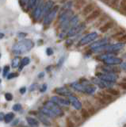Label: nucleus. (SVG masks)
<instances>
[{"label": "nucleus", "instance_id": "obj_29", "mask_svg": "<svg viewBox=\"0 0 126 127\" xmlns=\"http://www.w3.org/2000/svg\"><path fill=\"white\" fill-rule=\"evenodd\" d=\"M99 95H101V98H103L104 100L107 102H112L113 100V98L112 97V95H109V94H105V93H99Z\"/></svg>", "mask_w": 126, "mask_h": 127}, {"label": "nucleus", "instance_id": "obj_31", "mask_svg": "<svg viewBox=\"0 0 126 127\" xmlns=\"http://www.w3.org/2000/svg\"><path fill=\"white\" fill-rule=\"evenodd\" d=\"M107 92L109 93L111 95H114V96H117V95H120V91L116 89H113V88H108L107 89Z\"/></svg>", "mask_w": 126, "mask_h": 127}, {"label": "nucleus", "instance_id": "obj_15", "mask_svg": "<svg viewBox=\"0 0 126 127\" xmlns=\"http://www.w3.org/2000/svg\"><path fill=\"white\" fill-rule=\"evenodd\" d=\"M96 6H97V5L94 2L87 3L83 8H82V16H85V17H86V16L89 15L92 11L94 10V9L96 8Z\"/></svg>", "mask_w": 126, "mask_h": 127}, {"label": "nucleus", "instance_id": "obj_9", "mask_svg": "<svg viewBox=\"0 0 126 127\" xmlns=\"http://www.w3.org/2000/svg\"><path fill=\"white\" fill-rule=\"evenodd\" d=\"M92 81L94 82V84H96L97 86H98L101 89H108V88H112V87L114 85V83H109V82H106L102 80V79H99V78H93Z\"/></svg>", "mask_w": 126, "mask_h": 127}, {"label": "nucleus", "instance_id": "obj_46", "mask_svg": "<svg viewBox=\"0 0 126 127\" xmlns=\"http://www.w3.org/2000/svg\"><path fill=\"white\" fill-rule=\"evenodd\" d=\"M36 87H37V84H36V83H33V84H32V85L30 86L29 91H34L35 89H36Z\"/></svg>", "mask_w": 126, "mask_h": 127}, {"label": "nucleus", "instance_id": "obj_38", "mask_svg": "<svg viewBox=\"0 0 126 127\" xmlns=\"http://www.w3.org/2000/svg\"><path fill=\"white\" fill-rule=\"evenodd\" d=\"M64 60H65L64 56H63V57L60 60H59V61L57 63V67H58V68H60V67L63 65V64H64Z\"/></svg>", "mask_w": 126, "mask_h": 127}, {"label": "nucleus", "instance_id": "obj_3", "mask_svg": "<svg viewBox=\"0 0 126 127\" xmlns=\"http://www.w3.org/2000/svg\"><path fill=\"white\" fill-rule=\"evenodd\" d=\"M44 106L49 108L56 117H63L64 115V110H62L61 107L60 106H58L57 104H56V103H54L51 100L45 102Z\"/></svg>", "mask_w": 126, "mask_h": 127}, {"label": "nucleus", "instance_id": "obj_12", "mask_svg": "<svg viewBox=\"0 0 126 127\" xmlns=\"http://www.w3.org/2000/svg\"><path fill=\"white\" fill-rule=\"evenodd\" d=\"M101 69L104 73H118L121 71V69L117 65H104L101 66ZM101 71V72H102Z\"/></svg>", "mask_w": 126, "mask_h": 127}, {"label": "nucleus", "instance_id": "obj_23", "mask_svg": "<svg viewBox=\"0 0 126 127\" xmlns=\"http://www.w3.org/2000/svg\"><path fill=\"white\" fill-rule=\"evenodd\" d=\"M108 16L106 14H104L102 16H100L97 20H95V23H94V27H100L104 24V22L107 20Z\"/></svg>", "mask_w": 126, "mask_h": 127}, {"label": "nucleus", "instance_id": "obj_49", "mask_svg": "<svg viewBox=\"0 0 126 127\" xmlns=\"http://www.w3.org/2000/svg\"><path fill=\"white\" fill-rule=\"evenodd\" d=\"M27 36V33H18V37H25Z\"/></svg>", "mask_w": 126, "mask_h": 127}, {"label": "nucleus", "instance_id": "obj_32", "mask_svg": "<svg viewBox=\"0 0 126 127\" xmlns=\"http://www.w3.org/2000/svg\"><path fill=\"white\" fill-rule=\"evenodd\" d=\"M81 115L84 119H87L90 116V114H89V112L86 109H81Z\"/></svg>", "mask_w": 126, "mask_h": 127}, {"label": "nucleus", "instance_id": "obj_30", "mask_svg": "<svg viewBox=\"0 0 126 127\" xmlns=\"http://www.w3.org/2000/svg\"><path fill=\"white\" fill-rule=\"evenodd\" d=\"M121 0H110V6L113 9H117Z\"/></svg>", "mask_w": 126, "mask_h": 127}, {"label": "nucleus", "instance_id": "obj_21", "mask_svg": "<svg viewBox=\"0 0 126 127\" xmlns=\"http://www.w3.org/2000/svg\"><path fill=\"white\" fill-rule=\"evenodd\" d=\"M87 2L88 0H74V8L76 10H79L87 4Z\"/></svg>", "mask_w": 126, "mask_h": 127}, {"label": "nucleus", "instance_id": "obj_35", "mask_svg": "<svg viewBox=\"0 0 126 127\" xmlns=\"http://www.w3.org/2000/svg\"><path fill=\"white\" fill-rule=\"evenodd\" d=\"M36 1H37V0H29L28 5H27V6H28V10L33 9V8L34 7V6H35V3H36Z\"/></svg>", "mask_w": 126, "mask_h": 127}, {"label": "nucleus", "instance_id": "obj_17", "mask_svg": "<svg viewBox=\"0 0 126 127\" xmlns=\"http://www.w3.org/2000/svg\"><path fill=\"white\" fill-rule=\"evenodd\" d=\"M115 24H116L115 22L113 21V20H109L108 22H106L101 26L99 27V30H100L101 33H106V32H108L109 30H111L113 27H114Z\"/></svg>", "mask_w": 126, "mask_h": 127}, {"label": "nucleus", "instance_id": "obj_16", "mask_svg": "<svg viewBox=\"0 0 126 127\" xmlns=\"http://www.w3.org/2000/svg\"><path fill=\"white\" fill-rule=\"evenodd\" d=\"M122 62H123L122 59L117 57H111L103 61V63L106 65H117V64H121Z\"/></svg>", "mask_w": 126, "mask_h": 127}, {"label": "nucleus", "instance_id": "obj_10", "mask_svg": "<svg viewBox=\"0 0 126 127\" xmlns=\"http://www.w3.org/2000/svg\"><path fill=\"white\" fill-rule=\"evenodd\" d=\"M51 101L53 102L54 103H56V104H57L58 106H60V107H61V106H68L70 105V102L68 100V98L60 97V96H58V95L52 96V98H51Z\"/></svg>", "mask_w": 126, "mask_h": 127}, {"label": "nucleus", "instance_id": "obj_60", "mask_svg": "<svg viewBox=\"0 0 126 127\" xmlns=\"http://www.w3.org/2000/svg\"><path fill=\"white\" fill-rule=\"evenodd\" d=\"M0 57H1V54H0Z\"/></svg>", "mask_w": 126, "mask_h": 127}, {"label": "nucleus", "instance_id": "obj_44", "mask_svg": "<svg viewBox=\"0 0 126 127\" xmlns=\"http://www.w3.org/2000/svg\"><path fill=\"white\" fill-rule=\"evenodd\" d=\"M120 69L125 71V70H126V63L125 62H122L121 64V68Z\"/></svg>", "mask_w": 126, "mask_h": 127}, {"label": "nucleus", "instance_id": "obj_6", "mask_svg": "<svg viewBox=\"0 0 126 127\" xmlns=\"http://www.w3.org/2000/svg\"><path fill=\"white\" fill-rule=\"evenodd\" d=\"M98 37V34L97 32H92V33H90L88 34H86V36H84L83 37H82L81 40L78 42L77 46L78 47H81V46H84L87 44L92 42L93 41H94L97 37Z\"/></svg>", "mask_w": 126, "mask_h": 127}, {"label": "nucleus", "instance_id": "obj_51", "mask_svg": "<svg viewBox=\"0 0 126 127\" xmlns=\"http://www.w3.org/2000/svg\"><path fill=\"white\" fill-rule=\"evenodd\" d=\"M37 113H38V111H29V114H33V115H34V116H36V115L37 114Z\"/></svg>", "mask_w": 126, "mask_h": 127}, {"label": "nucleus", "instance_id": "obj_41", "mask_svg": "<svg viewBox=\"0 0 126 127\" xmlns=\"http://www.w3.org/2000/svg\"><path fill=\"white\" fill-rule=\"evenodd\" d=\"M47 87H48V86H47L46 83H43L42 86L41 87V88H40V91L41 92H45V91H46L47 90Z\"/></svg>", "mask_w": 126, "mask_h": 127}, {"label": "nucleus", "instance_id": "obj_43", "mask_svg": "<svg viewBox=\"0 0 126 127\" xmlns=\"http://www.w3.org/2000/svg\"><path fill=\"white\" fill-rule=\"evenodd\" d=\"M117 39H118V41H119L120 42L123 43L125 41V39H126V36H125V34H124V35H122L121 37H120L119 38H117Z\"/></svg>", "mask_w": 126, "mask_h": 127}, {"label": "nucleus", "instance_id": "obj_27", "mask_svg": "<svg viewBox=\"0 0 126 127\" xmlns=\"http://www.w3.org/2000/svg\"><path fill=\"white\" fill-rule=\"evenodd\" d=\"M14 114L13 112H10L7 113L6 114H5L4 116V121L6 123H10V122H12V120L14 118Z\"/></svg>", "mask_w": 126, "mask_h": 127}, {"label": "nucleus", "instance_id": "obj_39", "mask_svg": "<svg viewBox=\"0 0 126 127\" xmlns=\"http://www.w3.org/2000/svg\"><path fill=\"white\" fill-rule=\"evenodd\" d=\"M12 109L14 110V111H19L21 109H22V105L19 104V103H16V104H14L12 107Z\"/></svg>", "mask_w": 126, "mask_h": 127}, {"label": "nucleus", "instance_id": "obj_19", "mask_svg": "<svg viewBox=\"0 0 126 127\" xmlns=\"http://www.w3.org/2000/svg\"><path fill=\"white\" fill-rule=\"evenodd\" d=\"M107 44H109V41L106 38H104V39H101V40H99V41L94 42L92 45L90 46V50H92L94 49H97L98 47H101L102 45H107Z\"/></svg>", "mask_w": 126, "mask_h": 127}, {"label": "nucleus", "instance_id": "obj_2", "mask_svg": "<svg viewBox=\"0 0 126 127\" xmlns=\"http://www.w3.org/2000/svg\"><path fill=\"white\" fill-rule=\"evenodd\" d=\"M59 9H60V6L55 5L49 10V13L44 17V18H43V25H44L45 29H47V28H49L50 26V25L53 22L54 18H56V16L59 11Z\"/></svg>", "mask_w": 126, "mask_h": 127}, {"label": "nucleus", "instance_id": "obj_58", "mask_svg": "<svg viewBox=\"0 0 126 127\" xmlns=\"http://www.w3.org/2000/svg\"><path fill=\"white\" fill-rule=\"evenodd\" d=\"M22 127H29V126H22Z\"/></svg>", "mask_w": 126, "mask_h": 127}, {"label": "nucleus", "instance_id": "obj_48", "mask_svg": "<svg viewBox=\"0 0 126 127\" xmlns=\"http://www.w3.org/2000/svg\"><path fill=\"white\" fill-rule=\"evenodd\" d=\"M4 116H5L4 114H3L2 112H0V122L4 120Z\"/></svg>", "mask_w": 126, "mask_h": 127}, {"label": "nucleus", "instance_id": "obj_34", "mask_svg": "<svg viewBox=\"0 0 126 127\" xmlns=\"http://www.w3.org/2000/svg\"><path fill=\"white\" fill-rule=\"evenodd\" d=\"M28 2L29 0H19V4H20V6L23 10H25V7L28 5Z\"/></svg>", "mask_w": 126, "mask_h": 127}, {"label": "nucleus", "instance_id": "obj_42", "mask_svg": "<svg viewBox=\"0 0 126 127\" xmlns=\"http://www.w3.org/2000/svg\"><path fill=\"white\" fill-rule=\"evenodd\" d=\"M46 53L48 56H52L53 54V49H52V48H47L46 49Z\"/></svg>", "mask_w": 126, "mask_h": 127}, {"label": "nucleus", "instance_id": "obj_33", "mask_svg": "<svg viewBox=\"0 0 126 127\" xmlns=\"http://www.w3.org/2000/svg\"><path fill=\"white\" fill-rule=\"evenodd\" d=\"M66 124H67V127H75L74 122L72 119H71V118H66Z\"/></svg>", "mask_w": 126, "mask_h": 127}, {"label": "nucleus", "instance_id": "obj_8", "mask_svg": "<svg viewBox=\"0 0 126 127\" xmlns=\"http://www.w3.org/2000/svg\"><path fill=\"white\" fill-rule=\"evenodd\" d=\"M102 14V10L100 9V8H95L94 11H92L89 15H87L86 17V22H92L94 21L97 20L98 18L100 17Z\"/></svg>", "mask_w": 126, "mask_h": 127}, {"label": "nucleus", "instance_id": "obj_47", "mask_svg": "<svg viewBox=\"0 0 126 127\" xmlns=\"http://www.w3.org/2000/svg\"><path fill=\"white\" fill-rule=\"evenodd\" d=\"M72 43H73V40H72V39H69V40H68L67 41V42H66V45H68V46H71L72 45Z\"/></svg>", "mask_w": 126, "mask_h": 127}, {"label": "nucleus", "instance_id": "obj_28", "mask_svg": "<svg viewBox=\"0 0 126 127\" xmlns=\"http://www.w3.org/2000/svg\"><path fill=\"white\" fill-rule=\"evenodd\" d=\"M20 62H21L20 57H14L12 61V63H11V65H12L13 68H17V67H18L19 65H20Z\"/></svg>", "mask_w": 126, "mask_h": 127}, {"label": "nucleus", "instance_id": "obj_36", "mask_svg": "<svg viewBox=\"0 0 126 127\" xmlns=\"http://www.w3.org/2000/svg\"><path fill=\"white\" fill-rule=\"evenodd\" d=\"M10 71V66L9 65H6L4 67V68H3V71H2V76L3 77H6L7 74H8Z\"/></svg>", "mask_w": 126, "mask_h": 127}, {"label": "nucleus", "instance_id": "obj_53", "mask_svg": "<svg viewBox=\"0 0 126 127\" xmlns=\"http://www.w3.org/2000/svg\"><path fill=\"white\" fill-rule=\"evenodd\" d=\"M4 37V33H0V39H2Z\"/></svg>", "mask_w": 126, "mask_h": 127}, {"label": "nucleus", "instance_id": "obj_25", "mask_svg": "<svg viewBox=\"0 0 126 127\" xmlns=\"http://www.w3.org/2000/svg\"><path fill=\"white\" fill-rule=\"evenodd\" d=\"M30 63V59L29 57H24L21 60V62H20V65L18 67V70L19 71H22L23 69V67L25 66H27Z\"/></svg>", "mask_w": 126, "mask_h": 127}, {"label": "nucleus", "instance_id": "obj_52", "mask_svg": "<svg viewBox=\"0 0 126 127\" xmlns=\"http://www.w3.org/2000/svg\"><path fill=\"white\" fill-rule=\"evenodd\" d=\"M18 121H19L18 119H16V120H15V121L14 122V123H13V124H12V126H16V125L18 124Z\"/></svg>", "mask_w": 126, "mask_h": 127}, {"label": "nucleus", "instance_id": "obj_54", "mask_svg": "<svg viewBox=\"0 0 126 127\" xmlns=\"http://www.w3.org/2000/svg\"><path fill=\"white\" fill-rule=\"evenodd\" d=\"M51 68H52V66H49L48 67H46V70L48 71H49Z\"/></svg>", "mask_w": 126, "mask_h": 127}, {"label": "nucleus", "instance_id": "obj_22", "mask_svg": "<svg viewBox=\"0 0 126 127\" xmlns=\"http://www.w3.org/2000/svg\"><path fill=\"white\" fill-rule=\"evenodd\" d=\"M92 84V83H91ZM71 87L73 88L74 90H76L77 91H79V92H83L85 93V89L86 86H83L82 85L81 83H79L78 82H73L70 84Z\"/></svg>", "mask_w": 126, "mask_h": 127}, {"label": "nucleus", "instance_id": "obj_5", "mask_svg": "<svg viewBox=\"0 0 126 127\" xmlns=\"http://www.w3.org/2000/svg\"><path fill=\"white\" fill-rule=\"evenodd\" d=\"M95 75L102 80L113 83H115L118 79V75L114 73H104L101 71H98V72H96Z\"/></svg>", "mask_w": 126, "mask_h": 127}, {"label": "nucleus", "instance_id": "obj_50", "mask_svg": "<svg viewBox=\"0 0 126 127\" xmlns=\"http://www.w3.org/2000/svg\"><path fill=\"white\" fill-rule=\"evenodd\" d=\"M44 76H45V72H44V71H42V72H41V73H39V74H38V78L42 79Z\"/></svg>", "mask_w": 126, "mask_h": 127}, {"label": "nucleus", "instance_id": "obj_24", "mask_svg": "<svg viewBox=\"0 0 126 127\" xmlns=\"http://www.w3.org/2000/svg\"><path fill=\"white\" fill-rule=\"evenodd\" d=\"M26 121L30 127H38L39 125H40V122H39L37 119L34 118L33 117H27Z\"/></svg>", "mask_w": 126, "mask_h": 127}, {"label": "nucleus", "instance_id": "obj_11", "mask_svg": "<svg viewBox=\"0 0 126 127\" xmlns=\"http://www.w3.org/2000/svg\"><path fill=\"white\" fill-rule=\"evenodd\" d=\"M54 91L56 92L58 95H60L63 97H68L70 95H72L73 93L72 92L68 87H57L54 90Z\"/></svg>", "mask_w": 126, "mask_h": 127}, {"label": "nucleus", "instance_id": "obj_13", "mask_svg": "<svg viewBox=\"0 0 126 127\" xmlns=\"http://www.w3.org/2000/svg\"><path fill=\"white\" fill-rule=\"evenodd\" d=\"M68 100L70 102V104H72L76 110H78L82 109V102L79 101V99H78L76 96H75L74 95L68 96Z\"/></svg>", "mask_w": 126, "mask_h": 127}, {"label": "nucleus", "instance_id": "obj_37", "mask_svg": "<svg viewBox=\"0 0 126 127\" xmlns=\"http://www.w3.org/2000/svg\"><path fill=\"white\" fill-rule=\"evenodd\" d=\"M18 74L16 73V72H11V73H9L8 75H6V77L8 79H14L15 77H18Z\"/></svg>", "mask_w": 126, "mask_h": 127}, {"label": "nucleus", "instance_id": "obj_20", "mask_svg": "<svg viewBox=\"0 0 126 127\" xmlns=\"http://www.w3.org/2000/svg\"><path fill=\"white\" fill-rule=\"evenodd\" d=\"M36 116L39 119V121H40L41 122H42V124L45 125V126H51V125H52V123H51V122L49 121V119L46 116H45V115L41 114L39 111H38V113Z\"/></svg>", "mask_w": 126, "mask_h": 127}, {"label": "nucleus", "instance_id": "obj_4", "mask_svg": "<svg viewBox=\"0 0 126 127\" xmlns=\"http://www.w3.org/2000/svg\"><path fill=\"white\" fill-rule=\"evenodd\" d=\"M44 4H45V0H37L36 1L35 6L33 7L34 10L33 12V18L34 20V22H37L39 19H41Z\"/></svg>", "mask_w": 126, "mask_h": 127}, {"label": "nucleus", "instance_id": "obj_59", "mask_svg": "<svg viewBox=\"0 0 126 127\" xmlns=\"http://www.w3.org/2000/svg\"><path fill=\"white\" fill-rule=\"evenodd\" d=\"M2 82V79H0V83H1Z\"/></svg>", "mask_w": 126, "mask_h": 127}, {"label": "nucleus", "instance_id": "obj_55", "mask_svg": "<svg viewBox=\"0 0 126 127\" xmlns=\"http://www.w3.org/2000/svg\"><path fill=\"white\" fill-rule=\"evenodd\" d=\"M68 0H61L60 2H61L62 3H65L66 2H68Z\"/></svg>", "mask_w": 126, "mask_h": 127}, {"label": "nucleus", "instance_id": "obj_7", "mask_svg": "<svg viewBox=\"0 0 126 127\" xmlns=\"http://www.w3.org/2000/svg\"><path fill=\"white\" fill-rule=\"evenodd\" d=\"M86 28V22H81L77 24L76 26L72 27L71 29L67 32V37H72L81 33L82 31H83Z\"/></svg>", "mask_w": 126, "mask_h": 127}, {"label": "nucleus", "instance_id": "obj_14", "mask_svg": "<svg viewBox=\"0 0 126 127\" xmlns=\"http://www.w3.org/2000/svg\"><path fill=\"white\" fill-rule=\"evenodd\" d=\"M55 6V2L52 0H48V1L45 2L44 6H43L42 13H41V18H44L45 16L49 13V10Z\"/></svg>", "mask_w": 126, "mask_h": 127}, {"label": "nucleus", "instance_id": "obj_18", "mask_svg": "<svg viewBox=\"0 0 126 127\" xmlns=\"http://www.w3.org/2000/svg\"><path fill=\"white\" fill-rule=\"evenodd\" d=\"M38 111L41 114H42L43 115L46 116L47 118H56V116L52 112V111H51L49 108H47V107H45L44 106L39 107Z\"/></svg>", "mask_w": 126, "mask_h": 127}, {"label": "nucleus", "instance_id": "obj_56", "mask_svg": "<svg viewBox=\"0 0 126 127\" xmlns=\"http://www.w3.org/2000/svg\"><path fill=\"white\" fill-rule=\"evenodd\" d=\"M103 1H104L105 2H106V3H108L109 2H110V0H103Z\"/></svg>", "mask_w": 126, "mask_h": 127}, {"label": "nucleus", "instance_id": "obj_45", "mask_svg": "<svg viewBox=\"0 0 126 127\" xmlns=\"http://www.w3.org/2000/svg\"><path fill=\"white\" fill-rule=\"evenodd\" d=\"M25 91H26V87H21L20 89H19V92H20L22 95L25 94Z\"/></svg>", "mask_w": 126, "mask_h": 127}, {"label": "nucleus", "instance_id": "obj_1", "mask_svg": "<svg viewBox=\"0 0 126 127\" xmlns=\"http://www.w3.org/2000/svg\"><path fill=\"white\" fill-rule=\"evenodd\" d=\"M34 43L30 39H25L15 43L13 45L12 52L14 54H22L26 52H29L33 49Z\"/></svg>", "mask_w": 126, "mask_h": 127}, {"label": "nucleus", "instance_id": "obj_40", "mask_svg": "<svg viewBox=\"0 0 126 127\" xmlns=\"http://www.w3.org/2000/svg\"><path fill=\"white\" fill-rule=\"evenodd\" d=\"M5 98H6V101H11L13 99V95L11 93H9V92H7L5 94Z\"/></svg>", "mask_w": 126, "mask_h": 127}, {"label": "nucleus", "instance_id": "obj_26", "mask_svg": "<svg viewBox=\"0 0 126 127\" xmlns=\"http://www.w3.org/2000/svg\"><path fill=\"white\" fill-rule=\"evenodd\" d=\"M120 7V12L121 14L125 15L126 13V0H121L119 3Z\"/></svg>", "mask_w": 126, "mask_h": 127}, {"label": "nucleus", "instance_id": "obj_57", "mask_svg": "<svg viewBox=\"0 0 126 127\" xmlns=\"http://www.w3.org/2000/svg\"><path fill=\"white\" fill-rule=\"evenodd\" d=\"M1 71H2V69H1V67H0V72H1Z\"/></svg>", "mask_w": 126, "mask_h": 127}]
</instances>
